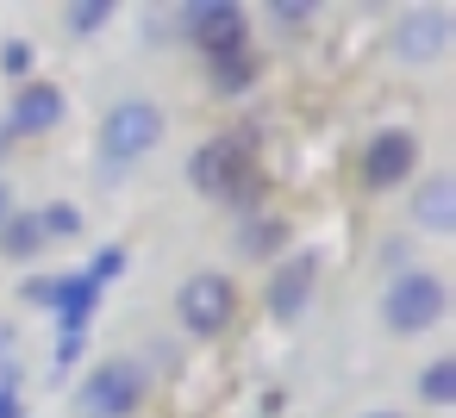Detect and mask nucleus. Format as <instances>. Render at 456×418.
<instances>
[{"mask_svg":"<svg viewBox=\"0 0 456 418\" xmlns=\"http://www.w3.org/2000/svg\"><path fill=\"white\" fill-rule=\"evenodd\" d=\"M444 38H450V20L444 13H412L406 26H400V57H412V63H425V57H437L444 51Z\"/></svg>","mask_w":456,"mask_h":418,"instance_id":"10","label":"nucleus"},{"mask_svg":"<svg viewBox=\"0 0 456 418\" xmlns=\"http://www.w3.org/2000/svg\"><path fill=\"white\" fill-rule=\"evenodd\" d=\"M119 269H126V250H119V244H107V250H101V256L88 262V275H94V287H107V281H113Z\"/></svg>","mask_w":456,"mask_h":418,"instance_id":"17","label":"nucleus"},{"mask_svg":"<svg viewBox=\"0 0 456 418\" xmlns=\"http://www.w3.org/2000/svg\"><path fill=\"white\" fill-rule=\"evenodd\" d=\"M412 157H419V144H412L406 132H381V138L362 150V181H369V188H394V181L412 175Z\"/></svg>","mask_w":456,"mask_h":418,"instance_id":"6","label":"nucleus"},{"mask_svg":"<svg viewBox=\"0 0 456 418\" xmlns=\"http://www.w3.org/2000/svg\"><path fill=\"white\" fill-rule=\"evenodd\" d=\"M444 306H450V293H444V281L425 275V269H406V275L387 287V300H381V312H387L394 331H431V325L444 318Z\"/></svg>","mask_w":456,"mask_h":418,"instance_id":"2","label":"nucleus"},{"mask_svg":"<svg viewBox=\"0 0 456 418\" xmlns=\"http://www.w3.org/2000/svg\"><path fill=\"white\" fill-rule=\"evenodd\" d=\"M0 225H7V181H0Z\"/></svg>","mask_w":456,"mask_h":418,"instance_id":"22","label":"nucleus"},{"mask_svg":"<svg viewBox=\"0 0 456 418\" xmlns=\"http://www.w3.org/2000/svg\"><path fill=\"white\" fill-rule=\"evenodd\" d=\"M244 244H250V250H275V244H281V225H263V231H250Z\"/></svg>","mask_w":456,"mask_h":418,"instance_id":"20","label":"nucleus"},{"mask_svg":"<svg viewBox=\"0 0 456 418\" xmlns=\"http://www.w3.org/2000/svg\"><path fill=\"white\" fill-rule=\"evenodd\" d=\"M375 418H387V412H375Z\"/></svg>","mask_w":456,"mask_h":418,"instance_id":"23","label":"nucleus"},{"mask_svg":"<svg viewBox=\"0 0 456 418\" xmlns=\"http://www.w3.org/2000/svg\"><path fill=\"white\" fill-rule=\"evenodd\" d=\"M0 69H7V76H26V69H32V44H20V38L0 44Z\"/></svg>","mask_w":456,"mask_h":418,"instance_id":"19","label":"nucleus"},{"mask_svg":"<svg viewBox=\"0 0 456 418\" xmlns=\"http://www.w3.org/2000/svg\"><path fill=\"white\" fill-rule=\"evenodd\" d=\"M306 293H313V256H306V262H288V269L269 281V312H275V318H294V312L306 306Z\"/></svg>","mask_w":456,"mask_h":418,"instance_id":"12","label":"nucleus"},{"mask_svg":"<svg viewBox=\"0 0 456 418\" xmlns=\"http://www.w3.org/2000/svg\"><path fill=\"white\" fill-rule=\"evenodd\" d=\"M188 26L213 57H238V44H244V13L238 7H194Z\"/></svg>","mask_w":456,"mask_h":418,"instance_id":"7","label":"nucleus"},{"mask_svg":"<svg viewBox=\"0 0 456 418\" xmlns=\"http://www.w3.org/2000/svg\"><path fill=\"white\" fill-rule=\"evenodd\" d=\"M157 132H163V113H157L151 100H119V107L107 113V125H101V157H107V169L138 163V157L157 144Z\"/></svg>","mask_w":456,"mask_h":418,"instance_id":"1","label":"nucleus"},{"mask_svg":"<svg viewBox=\"0 0 456 418\" xmlns=\"http://www.w3.org/2000/svg\"><path fill=\"white\" fill-rule=\"evenodd\" d=\"M188 175H194V188L225 194V188H232V175H244V169H238V144H232V138L200 144V150H194V163H188Z\"/></svg>","mask_w":456,"mask_h":418,"instance_id":"9","label":"nucleus"},{"mask_svg":"<svg viewBox=\"0 0 456 418\" xmlns=\"http://www.w3.org/2000/svg\"><path fill=\"white\" fill-rule=\"evenodd\" d=\"M0 418H20V399L13 393H0Z\"/></svg>","mask_w":456,"mask_h":418,"instance_id":"21","label":"nucleus"},{"mask_svg":"<svg viewBox=\"0 0 456 418\" xmlns=\"http://www.w3.org/2000/svg\"><path fill=\"white\" fill-rule=\"evenodd\" d=\"M412 213H419L425 231H450V225H456V181H450V175H431V181L419 188Z\"/></svg>","mask_w":456,"mask_h":418,"instance_id":"11","label":"nucleus"},{"mask_svg":"<svg viewBox=\"0 0 456 418\" xmlns=\"http://www.w3.org/2000/svg\"><path fill=\"white\" fill-rule=\"evenodd\" d=\"M138 393H144V374H138L132 362H107V368L88 374V387H82V418H126V412L138 406Z\"/></svg>","mask_w":456,"mask_h":418,"instance_id":"3","label":"nucleus"},{"mask_svg":"<svg viewBox=\"0 0 456 418\" xmlns=\"http://www.w3.org/2000/svg\"><path fill=\"white\" fill-rule=\"evenodd\" d=\"M38 244H45V225L7 213V225H0V250H7V256H38Z\"/></svg>","mask_w":456,"mask_h":418,"instance_id":"13","label":"nucleus"},{"mask_svg":"<svg viewBox=\"0 0 456 418\" xmlns=\"http://www.w3.org/2000/svg\"><path fill=\"white\" fill-rule=\"evenodd\" d=\"M32 300H51V306H57V325H63V337H76V343H82V331H88V318H94V300H101V287H94V275L82 269V275L38 281V287H32Z\"/></svg>","mask_w":456,"mask_h":418,"instance_id":"4","label":"nucleus"},{"mask_svg":"<svg viewBox=\"0 0 456 418\" xmlns=\"http://www.w3.org/2000/svg\"><path fill=\"white\" fill-rule=\"evenodd\" d=\"M419 393H425L431 406H450V399H456V362H431L425 381H419Z\"/></svg>","mask_w":456,"mask_h":418,"instance_id":"14","label":"nucleus"},{"mask_svg":"<svg viewBox=\"0 0 456 418\" xmlns=\"http://www.w3.org/2000/svg\"><path fill=\"white\" fill-rule=\"evenodd\" d=\"M175 306H182V325L207 337V331H219L232 318V287H225V275H194Z\"/></svg>","mask_w":456,"mask_h":418,"instance_id":"5","label":"nucleus"},{"mask_svg":"<svg viewBox=\"0 0 456 418\" xmlns=\"http://www.w3.org/2000/svg\"><path fill=\"white\" fill-rule=\"evenodd\" d=\"M107 13H113L107 0H82V7H69V26H76V32H101V26H107Z\"/></svg>","mask_w":456,"mask_h":418,"instance_id":"16","label":"nucleus"},{"mask_svg":"<svg viewBox=\"0 0 456 418\" xmlns=\"http://www.w3.org/2000/svg\"><path fill=\"white\" fill-rule=\"evenodd\" d=\"M244 82H250V63H244V57H219V88H225V94H238Z\"/></svg>","mask_w":456,"mask_h":418,"instance_id":"18","label":"nucleus"},{"mask_svg":"<svg viewBox=\"0 0 456 418\" xmlns=\"http://www.w3.org/2000/svg\"><path fill=\"white\" fill-rule=\"evenodd\" d=\"M38 225H45V237H76V231H82V213H76L69 200H57V206L38 213Z\"/></svg>","mask_w":456,"mask_h":418,"instance_id":"15","label":"nucleus"},{"mask_svg":"<svg viewBox=\"0 0 456 418\" xmlns=\"http://www.w3.org/2000/svg\"><path fill=\"white\" fill-rule=\"evenodd\" d=\"M57 119H63V94H57L51 82H26V88L13 94V132L38 138V132H51Z\"/></svg>","mask_w":456,"mask_h":418,"instance_id":"8","label":"nucleus"}]
</instances>
